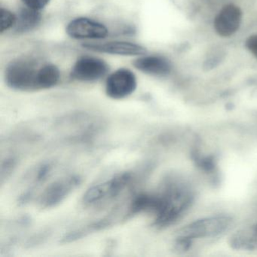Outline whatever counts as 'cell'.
I'll return each mask as SVG.
<instances>
[{"label": "cell", "mask_w": 257, "mask_h": 257, "mask_svg": "<svg viewBox=\"0 0 257 257\" xmlns=\"http://www.w3.org/2000/svg\"><path fill=\"white\" fill-rule=\"evenodd\" d=\"M154 209L153 226L164 228L177 222L190 207L193 195L190 189L179 180L168 177L159 189L153 192Z\"/></svg>", "instance_id": "obj_1"}, {"label": "cell", "mask_w": 257, "mask_h": 257, "mask_svg": "<svg viewBox=\"0 0 257 257\" xmlns=\"http://www.w3.org/2000/svg\"><path fill=\"white\" fill-rule=\"evenodd\" d=\"M135 180L136 176L132 171L117 173L88 188L82 196V204L86 208L104 207L121 196L135 183Z\"/></svg>", "instance_id": "obj_2"}, {"label": "cell", "mask_w": 257, "mask_h": 257, "mask_svg": "<svg viewBox=\"0 0 257 257\" xmlns=\"http://www.w3.org/2000/svg\"><path fill=\"white\" fill-rule=\"evenodd\" d=\"M232 219L224 215L202 218L182 227L176 238L192 242L201 239H212L222 235L230 228Z\"/></svg>", "instance_id": "obj_3"}, {"label": "cell", "mask_w": 257, "mask_h": 257, "mask_svg": "<svg viewBox=\"0 0 257 257\" xmlns=\"http://www.w3.org/2000/svg\"><path fill=\"white\" fill-rule=\"evenodd\" d=\"M39 69L30 61L18 60L13 61L6 70L7 85L16 91H39Z\"/></svg>", "instance_id": "obj_4"}, {"label": "cell", "mask_w": 257, "mask_h": 257, "mask_svg": "<svg viewBox=\"0 0 257 257\" xmlns=\"http://www.w3.org/2000/svg\"><path fill=\"white\" fill-rule=\"evenodd\" d=\"M82 181V177L78 174L57 179L43 190L39 198V207L43 210L57 207L80 186Z\"/></svg>", "instance_id": "obj_5"}, {"label": "cell", "mask_w": 257, "mask_h": 257, "mask_svg": "<svg viewBox=\"0 0 257 257\" xmlns=\"http://www.w3.org/2000/svg\"><path fill=\"white\" fill-rule=\"evenodd\" d=\"M137 88L135 75L127 69H120L112 73L106 81V93L114 100H121L133 94Z\"/></svg>", "instance_id": "obj_6"}, {"label": "cell", "mask_w": 257, "mask_h": 257, "mask_svg": "<svg viewBox=\"0 0 257 257\" xmlns=\"http://www.w3.org/2000/svg\"><path fill=\"white\" fill-rule=\"evenodd\" d=\"M243 13L234 4L224 6L213 22L215 31L222 37H230L237 32L242 23Z\"/></svg>", "instance_id": "obj_7"}, {"label": "cell", "mask_w": 257, "mask_h": 257, "mask_svg": "<svg viewBox=\"0 0 257 257\" xmlns=\"http://www.w3.org/2000/svg\"><path fill=\"white\" fill-rule=\"evenodd\" d=\"M108 66L104 61L91 57L78 60L71 72V77L79 82H94L107 73Z\"/></svg>", "instance_id": "obj_8"}, {"label": "cell", "mask_w": 257, "mask_h": 257, "mask_svg": "<svg viewBox=\"0 0 257 257\" xmlns=\"http://www.w3.org/2000/svg\"><path fill=\"white\" fill-rule=\"evenodd\" d=\"M69 36L75 39L99 40L107 36L108 30L104 25L86 18H78L72 21L67 28Z\"/></svg>", "instance_id": "obj_9"}, {"label": "cell", "mask_w": 257, "mask_h": 257, "mask_svg": "<svg viewBox=\"0 0 257 257\" xmlns=\"http://www.w3.org/2000/svg\"><path fill=\"white\" fill-rule=\"evenodd\" d=\"M84 47L95 52H103L111 55H142L146 53L145 49L139 45L128 42H109L105 43H87Z\"/></svg>", "instance_id": "obj_10"}, {"label": "cell", "mask_w": 257, "mask_h": 257, "mask_svg": "<svg viewBox=\"0 0 257 257\" xmlns=\"http://www.w3.org/2000/svg\"><path fill=\"white\" fill-rule=\"evenodd\" d=\"M115 222V217L112 216L97 219V220L94 221V222H91V223L87 224L84 226L76 228V229L67 233L61 238L60 243H64V244L73 243V242L85 238V237L94 234V233L99 232V231H103L106 228H110Z\"/></svg>", "instance_id": "obj_11"}, {"label": "cell", "mask_w": 257, "mask_h": 257, "mask_svg": "<svg viewBox=\"0 0 257 257\" xmlns=\"http://www.w3.org/2000/svg\"><path fill=\"white\" fill-rule=\"evenodd\" d=\"M228 244L236 250H256L257 222L235 231L230 237Z\"/></svg>", "instance_id": "obj_12"}, {"label": "cell", "mask_w": 257, "mask_h": 257, "mask_svg": "<svg viewBox=\"0 0 257 257\" xmlns=\"http://www.w3.org/2000/svg\"><path fill=\"white\" fill-rule=\"evenodd\" d=\"M134 66L143 73L156 76H164L171 72L169 61L160 56L143 57L136 60Z\"/></svg>", "instance_id": "obj_13"}, {"label": "cell", "mask_w": 257, "mask_h": 257, "mask_svg": "<svg viewBox=\"0 0 257 257\" xmlns=\"http://www.w3.org/2000/svg\"><path fill=\"white\" fill-rule=\"evenodd\" d=\"M41 21V15L39 10L28 8L21 10L16 16L15 31L17 33H25L31 31L37 26Z\"/></svg>", "instance_id": "obj_14"}, {"label": "cell", "mask_w": 257, "mask_h": 257, "mask_svg": "<svg viewBox=\"0 0 257 257\" xmlns=\"http://www.w3.org/2000/svg\"><path fill=\"white\" fill-rule=\"evenodd\" d=\"M60 80L58 67L52 64H46L39 69L38 89H49L55 86Z\"/></svg>", "instance_id": "obj_15"}, {"label": "cell", "mask_w": 257, "mask_h": 257, "mask_svg": "<svg viewBox=\"0 0 257 257\" xmlns=\"http://www.w3.org/2000/svg\"><path fill=\"white\" fill-rule=\"evenodd\" d=\"M18 165V159L15 156H7L3 159L0 168V184H4L11 177Z\"/></svg>", "instance_id": "obj_16"}, {"label": "cell", "mask_w": 257, "mask_h": 257, "mask_svg": "<svg viewBox=\"0 0 257 257\" xmlns=\"http://www.w3.org/2000/svg\"><path fill=\"white\" fill-rule=\"evenodd\" d=\"M0 20H1V32H4L5 31L10 29L15 26L16 22V16L13 13L5 9H1L0 12Z\"/></svg>", "instance_id": "obj_17"}, {"label": "cell", "mask_w": 257, "mask_h": 257, "mask_svg": "<svg viewBox=\"0 0 257 257\" xmlns=\"http://www.w3.org/2000/svg\"><path fill=\"white\" fill-rule=\"evenodd\" d=\"M22 1L28 8L40 11L49 4L50 0H22Z\"/></svg>", "instance_id": "obj_18"}, {"label": "cell", "mask_w": 257, "mask_h": 257, "mask_svg": "<svg viewBox=\"0 0 257 257\" xmlns=\"http://www.w3.org/2000/svg\"><path fill=\"white\" fill-rule=\"evenodd\" d=\"M246 46L250 53L257 59V34L250 36L246 42Z\"/></svg>", "instance_id": "obj_19"}]
</instances>
